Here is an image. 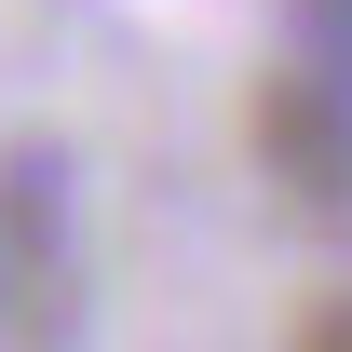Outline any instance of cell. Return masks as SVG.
Listing matches in <instances>:
<instances>
[{
    "instance_id": "obj_1",
    "label": "cell",
    "mask_w": 352,
    "mask_h": 352,
    "mask_svg": "<svg viewBox=\"0 0 352 352\" xmlns=\"http://www.w3.org/2000/svg\"><path fill=\"white\" fill-rule=\"evenodd\" d=\"M258 135H271V163L298 176V190H325V204L352 190V95H339V82L285 68V82H271V109H258Z\"/></svg>"
},
{
    "instance_id": "obj_2",
    "label": "cell",
    "mask_w": 352,
    "mask_h": 352,
    "mask_svg": "<svg viewBox=\"0 0 352 352\" xmlns=\"http://www.w3.org/2000/svg\"><path fill=\"white\" fill-rule=\"evenodd\" d=\"M298 352H352V285H325V298L298 311Z\"/></svg>"
}]
</instances>
